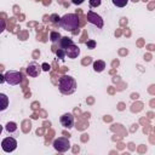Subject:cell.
<instances>
[{"instance_id": "cell-7", "label": "cell", "mask_w": 155, "mask_h": 155, "mask_svg": "<svg viewBox=\"0 0 155 155\" xmlns=\"http://www.w3.org/2000/svg\"><path fill=\"white\" fill-rule=\"evenodd\" d=\"M59 122H61V125H62L64 128L70 130V128H73L75 120H74L73 114H70V113H65V114H63V115L59 117Z\"/></svg>"}, {"instance_id": "cell-12", "label": "cell", "mask_w": 155, "mask_h": 155, "mask_svg": "<svg viewBox=\"0 0 155 155\" xmlns=\"http://www.w3.org/2000/svg\"><path fill=\"white\" fill-rule=\"evenodd\" d=\"M104 68H105V63L103 61H96V62H93V70L94 71L101 73V71L104 70Z\"/></svg>"}, {"instance_id": "cell-2", "label": "cell", "mask_w": 155, "mask_h": 155, "mask_svg": "<svg viewBox=\"0 0 155 155\" xmlns=\"http://www.w3.org/2000/svg\"><path fill=\"white\" fill-rule=\"evenodd\" d=\"M58 88L63 94H71L76 90V81L70 75H62L58 79Z\"/></svg>"}, {"instance_id": "cell-18", "label": "cell", "mask_w": 155, "mask_h": 155, "mask_svg": "<svg viewBox=\"0 0 155 155\" xmlns=\"http://www.w3.org/2000/svg\"><path fill=\"white\" fill-rule=\"evenodd\" d=\"M86 46H87V48L93 50L96 47V41L94 40H88V41H86Z\"/></svg>"}, {"instance_id": "cell-23", "label": "cell", "mask_w": 155, "mask_h": 155, "mask_svg": "<svg viewBox=\"0 0 155 155\" xmlns=\"http://www.w3.org/2000/svg\"><path fill=\"white\" fill-rule=\"evenodd\" d=\"M2 82H5V78H4V75L0 74V84H2Z\"/></svg>"}, {"instance_id": "cell-3", "label": "cell", "mask_w": 155, "mask_h": 155, "mask_svg": "<svg viewBox=\"0 0 155 155\" xmlns=\"http://www.w3.org/2000/svg\"><path fill=\"white\" fill-rule=\"evenodd\" d=\"M4 78H5V82H7V84L11 85V86H15V85L21 84L23 75H22L21 71H17V70H8V71L5 73Z\"/></svg>"}, {"instance_id": "cell-16", "label": "cell", "mask_w": 155, "mask_h": 155, "mask_svg": "<svg viewBox=\"0 0 155 155\" xmlns=\"http://www.w3.org/2000/svg\"><path fill=\"white\" fill-rule=\"evenodd\" d=\"M56 54H57V57L61 58V59H64V57H65V52H64V50H62V48L56 50Z\"/></svg>"}, {"instance_id": "cell-15", "label": "cell", "mask_w": 155, "mask_h": 155, "mask_svg": "<svg viewBox=\"0 0 155 155\" xmlns=\"http://www.w3.org/2000/svg\"><path fill=\"white\" fill-rule=\"evenodd\" d=\"M111 1L116 7H125L128 2V0H111Z\"/></svg>"}, {"instance_id": "cell-11", "label": "cell", "mask_w": 155, "mask_h": 155, "mask_svg": "<svg viewBox=\"0 0 155 155\" xmlns=\"http://www.w3.org/2000/svg\"><path fill=\"white\" fill-rule=\"evenodd\" d=\"M8 97L5 93H0V111H4L8 107Z\"/></svg>"}, {"instance_id": "cell-4", "label": "cell", "mask_w": 155, "mask_h": 155, "mask_svg": "<svg viewBox=\"0 0 155 155\" xmlns=\"http://www.w3.org/2000/svg\"><path fill=\"white\" fill-rule=\"evenodd\" d=\"M52 145H53L54 150H57L59 153H65V151H68L70 149V142L65 137H58V138H56L53 140Z\"/></svg>"}, {"instance_id": "cell-5", "label": "cell", "mask_w": 155, "mask_h": 155, "mask_svg": "<svg viewBox=\"0 0 155 155\" xmlns=\"http://www.w3.org/2000/svg\"><path fill=\"white\" fill-rule=\"evenodd\" d=\"M1 148L5 153H12L17 148V140L13 137H6L1 142Z\"/></svg>"}, {"instance_id": "cell-14", "label": "cell", "mask_w": 155, "mask_h": 155, "mask_svg": "<svg viewBox=\"0 0 155 155\" xmlns=\"http://www.w3.org/2000/svg\"><path fill=\"white\" fill-rule=\"evenodd\" d=\"M61 39V34L58 31H51L50 33V40L54 44V42H58V40Z\"/></svg>"}, {"instance_id": "cell-17", "label": "cell", "mask_w": 155, "mask_h": 155, "mask_svg": "<svg viewBox=\"0 0 155 155\" xmlns=\"http://www.w3.org/2000/svg\"><path fill=\"white\" fill-rule=\"evenodd\" d=\"M88 2H90V6L91 7H98L101 5L102 0H88Z\"/></svg>"}, {"instance_id": "cell-22", "label": "cell", "mask_w": 155, "mask_h": 155, "mask_svg": "<svg viewBox=\"0 0 155 155\" xmlns=\"http://www.w3.org/2000/svg\"><path fill=\"white\" fill-rule=\"evenodd\" d=\"M84 1H85V0H71V2H73L74 5H81Z\"/></svg>"}, {"instance_id": "cell-20", "label": "cell", "mask_w": 155, "mask_h": 155, "mask_svg": "<svg viewBox=\"0 0 155 155\" xmlns=\"http://www.w3.org/2000/svg\"><path fill=\"white\" fill-rule=\"evenodd\" d=\"M50 69H51L50 64H47V63H42V64H41V70H44V71H48Z\"/></svg>"}, {"instance_id": "cell-21", "label": "cell", "mask_w": 155, "mask_h": 155, "mask_svg": "<svg viewBox=\"0 0 155 155\" xmlns=\"http://www.w3.org/2000/svg\"><path fill=\"white\" fill-rule=\"evenodd\" d=\"M59 18H61V17H58L57 15H52V16H51V21H52L53 23H58V22H59Z\"/></svg>"}, {"instance_id": "cell-9", "label": "cell", "mask_w": 155, "mask_h": 155, "mask_svg": "<svg viewBox=\"0 0 155 155\" xmlns=\"http://www.w3.org/2000/svg\"><path fill=\"white\" fill-rule=\"evenodd\" d=\"M64 52H65V56H67L68 58L74 59V58H78V56L80 54V48H79V46H76L75 44H73V45L68 46V47L64 50Z\"/></svg>"}, {"instance_id": "cell-19", "label": "cell", "mask_w": 155, "mask_h": 155, "mask_svg": "<svg viewBox=\"0 0 155 155\" xmlns=\"http://www.w3.org/2000/svg\"><path fill=\"white\" fill-rule=\"evenodd\" d=\"M6 29V22L4 19H0V33H2Z\"/></svg>"}, {"instance_id": "cell-6", "label": "cell", "mask_w": 155, "mask_h": 155, "mask_svg": "<svg viewBox=\"0 0 155 155\" xmlns=\"http://www.w3.org/2000/svg\"><path fill=\"white\" fill-rule=\"evenodd\" d=\"M87 21H88V23L96 25L97 28H103V25H104L103 18L99 15H97L96 12H93V11H88L87 12Z\"/></svg>"}, {"instance_id": "cell-13", "label": "cell", "mask_w": 155, "mask_h": 155, "mask_svg": "<svg viewBox=\"0 0 155 155\" xmlns=\"http://www.w3.org/2000/svg\"><path fill=\"white\" fill-rule=\"evenodd\" d=\"M5 130L8 132V133H13L17 131V124L13 122V121H8L6 125H5Z\"/></svg>"}, {"instance_id": "cell-10", "label": "cell", "mask_w": 155, "mask_h": 155, "mask_svg": "<svg viewBox=\"0 0 155 155\" xmlns=\"http://www.w3.org/2000/svg\"><path fill=\"white\" fill-rule=\"evenodd\" d=\"M73 40L68 36H61V39L58 40V48H62V50H65L68 46L73 45Z\"/></svg>"}, {"instance_id": "cell-1", "label": "cell", "mask_w": 155, "mask_h": 155, "mask_svg": "<svg viewBox=\"0 0 155 155\" xmlns=\"http://www.w3.org/2000/svg\"><path fill=\"white\" fill-rule=\"evenodd\" d=\"M58 25L67 30V31H73L75 33L76 29H79V25H80V21H79V16L76 13H67L64 15L63 17L59 18V22H58Z\"/></svg>"}, {"instance_id": "cell-24", "label": "cell", "mask_w": 155, "mask_h": 155, "mask_svg": "<svg viewBox=\"0 0 155 155\" xmlns=\"http://www.w3.org/2000/svg\"><path fill=\"white\" fill-rule=\"evenodd\" d=\"M1 132H2V126L0 125V136H1Z\"/></svg>"}, {"instance_id": "cell-8", "label": "cell", "mask_w": 155, "mask_h": 155, "mask_svg": "<svg viewBox=\"0 0 155 155\" xmlns=\"http://www.w3.org/2000/svg\"><path fill=\"white\" fill-rule=\"evenodd\" d=\"M25 71L27 74L30 76V78H36L40 75L41 73V65H39L36 62H31L28 64V67L25 68Z\"/></svg>"}]
</instances>
